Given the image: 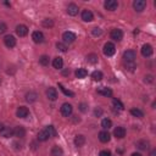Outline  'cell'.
Returning a JSON list of instances; mask_svg holds the SVG:
<instances>
[{
  "mask_svg": "<svg viewBox=\"0 0 156 156\" xmlns=\"http://www.w3.org/2000/svg\"><path fill=\"white\" fill-rule=\"evenodd\" d=\"M82 20L84 22H90L94 20V15H93V12L90 10H83L82 12Z\"/></svg>",
  "mask_w": 156,
  "mask_h": 156,
  "instance_id": "cell-12",
  "label": "cell"
},
{
  "mask_svg": "<svg viewBox=\"0 0 156 156\" xmlns=\"http://www.w3.org/2000/svg\"><path fill=\"white\" fill-rule=\"evenodd\" d=\"M62 39H64V42H65V44H71V43H73L75 40H76V34L73 33V32H65L64 34H62Z\"/></svg>",
  "mask_w": 156,
  "mask_h": 156,
  "instance_id": "cell-5",
  "label": "cell"
},
{
  "mask_svg": "<svg viewBox=\"0 0 156 156\" xmlns=\"http://www.w3.org/2000/svg\"><path fill=\"white\" fill-rule=\"evenodd\" d=\"M131 113H132L134 117H138V118L144 117V112H143L142 110H139V109H132V110H131Z\"/></svg>",
  "mask_w": 156,
  "mask_h": 156,
  "instance_id": "cell-31",
  "label": "cell"
},
{
  "mask_svg": "<svg viewBox=\"0 0 156 156\" xmlns=\"http://www.w3.org/2000/svg\"><path fill=\"white\" fill-rule=\"evenodd\" d=\"M99 156H111V152L109 150H103V151H100Z\"/></svg>",
  "mask_w": 156,
  "mask_h": 156,
  "instance_id": "cell-41",
  "label": "cell"
},
{
  "mask_svg": "<svg viewBox=\"0 0 156 156\" xmlns=\"http://www.w3.org/2000/svg\"><path fill=\"white\" fill-rule=\"evenodd\" d=\"M98 55H95V54H89L88 56H87V61L89 62V64H91V65H95V64H98Z\"/></svg>",
  "mask_w": 156,
  "mask_h": 156,
  "instance_id": "cell-28",
  "label": "cell"
},
{
  "mask_svg": "<svg viewBox=\"0 0 156 156\" xmlns=\"http://www.w3.org/2000/svg\"><path fill=\"white\" fill-rule=\"evenodd\" d=\"M84 144H85V137L82 135V134L76 135V138H75V145H76L77 148H81V146H83Z\"/></svg>",
  "mask_w": 156,
  "mask_h": 156,
  "instance_id": "cell-21",
  "label": "cell"
},
{
  "mask_svg": "<svg viewBox=\"0 0 156 156\" xmlns=\"http://www.w3.org/2000/svg\"><path fill=\"white\" fill-rule=\"evenodd\" d=\"M105 56H112L115 53H116V46L112 44V43H106L104 45V49H103Z\"/></svg>",
  "mask_w": 156,
  "mask_h": 156,
  "instance_id": "cell-3",
  "label": "cell"
},
{
  "mask_svg": "<svg viewBox=\"0 0 156 156\" xmlns=\"http://www.w3.org/2000/svg\"><path fill=\"white\" fill-rule=\"evenodd\" d=\"M67 14L70 16H76L78 14V6L76 4H70L67 6Z\"/></svg>",
  "mask_w": 156,
  "mask_h": 156,
  "instance_id": "cell-23",
  "label": "cell"
},
{
  "mask_svg": "<svg viewBox=\"0 0 156 156\" xmlns=\"http://www.w3.org/2000/svg\"><path fill=\"white\" fill-rule=\"evenodd\" d=\"M91 78H93V81L99 82V81H101L104 78V75H103L101 71H94V72L91 73Z\"/></svg>",
  "mask_w": 156,
  "mask_h": 156,
  "instance_id": "cell-27",
  "label": "cell"
},
{
  "mask_svg": "<svg viewBox=\"0 0 156 156\" xmlns=\"http://www.w3.org/2000/svg\"><path fill=\"white\" fill-rule=\"evenodd\" d=\"M2 134L4 138H10L14 135V129L10 128V127H4V129L2 131Z\"/></svg>",
  "mask_w": 156,
  "mask_h": 156,
  "instance_id": "cell-26",
  "label": "cell"
},
{
  "mask_svg": "<svg viewBox=\"0 0 156 156\" xmlns=\"http://www.w3.org/2000/svg\"><path fill=\"white\" fill-rule=\"evenodd\" d=\"M112 104H113V106H115L116 109H118V110H123V109H124L123 104H122L118 99H113V100H112Z\"/></svg>",
  "mask_w": 156,
  "mask_h": 156,
  "instance_id": "cell-34",
  "label": "cell"
},
{
  "mask_svg": "<svg viewBox=\"0 0 156 156\" xmlns=\"http://www.w3.org/2000/svg\"><path fill=\"white\" fill-rule=\"evenodd\" d=\"M4 43H5V45L8 48H14L16 45V39H15L14 36H6L4 38Z\"/></svg>",
  "mask_w": 156,
  "mask_h": 156,
  "instance_id": "cell-15",
  "label": "cell"
},
{
  "mask_svg": "<svg viewBox=\"0 0 156 156\" xmlns=\"http://www.w3.org/2000/svg\"><path fill=\"white\" fill-rule=\"evenodd\" d=\"M104 6L109 11H115L118 6V3L116 2V0H106V2L104 3Z\"/></svg>",
  "mask_w": 156,
  "mask_h": 156,
  "instance_id": "cell-7",
  "label": "cell"
},
{
  "mask_svg": "<svg viewBox=\"0 0 156 156\" xmlns=\"http://www.w3.org/2000/svg\"><path fill=\"white\" fill-rule=\"evenodd\" d=\"M37 99H38V94L36 91H29L26 94V100L28 103H34V101H37Z\"/></svg>",
  "mask_w": 156,
  "mask_h": 156,
  "instance_id": "cell-22",
  "label": "cell"
},
{
  "mask_svg": "<svg viewBox=\"0 0 156 156\" xmlns=\"http://www.w3.org/2000/svg\"><path fill=\"white\" fill-rule=\"evenodd\" d=\"M59 87H60V89H61L62 91H64V94H65V95L71 97V98H72V97H75V93H73V91H71V90H67V89H66L64 85H62L61 83H59Z\"/></svg>",
  "mask_w": 156,
  "mask_h": 156,
  "instance_id": "cell-32",
  "label": "cell"
},
{
  "mask_svg": "<svg viewBox=\"0 0 156 156\" xmlns=\"http://www.w3.org/2000/svg\"><path fill=\"white\" fill-rule=\"evenodd\" d=\"M3 129H4V124H3V123H0V132H2Z\"/></svg>",
  "mask_w": 156,
  "mask_h": 156,
  "instance_id": "cell-47",
  "label": "cell"
},
{
  "mask_svg": "<svg viewBox=\"0 0 156 156\" xmlns=\"http://www.w3.org/2000/svg\"><path fill=\"white\" fill-rule=\"evenodd\" d=\"M137 148L140 149V150H146V149H149V142L139 140V142H137Z\"/></svg>",
  "mask_w": 156,
  "mask_h": 156,
  "instance_id": "cell-30",
  "label": "cell"
},
{
  "mask_svg": "<svg viewBox=\"0 0 156 156\" xmlns=\"http://www.w3.org/2000/svg\"><path fill=\"white\" fill-rule=\"evenodd\" d=\"M101 127H103L104 129L111 128V127H112V121H111L110 118H104V119L101 121Z\"/></svg>",
  "mask_w": 156,
  "mask_h": 156,
  "instance_id": "cell-29",
  "label": "cell"
},
{
  "mask_svg": "<svg viewBox=\"0 0 156 156\" xmlns=\"http://www.w3.org/2000/svg\"><path fill=\"white\" fill-rule=\"evenodd\" d=\"M113 135L116 138H118V139H122V138L126 137V129H124L123 127H117L113 131Z\"/></svg>",
  "mask_w": 156,
  "mask_h": 156,
  "instance_id": "cell-17",
  "label": "cell"
},
{
  "mask_svg": "<svg viewBox=\"0 0 156 156\" xmlns=\"http://www.w3.org/2000/svg\"><path fill=\"white\" fill-rule=\"evenodd\" d=\"M32 39H33L34 43L40 44V43L44 42V34L42 32H39V30H36V32L32 33Z\"/></svg>",
  "mask_w": 156,
  "mask_h": 156,
  "instance_id": "cell-8",
  "label": "cell"
},
{
  "mask_svg": "<svg viewBox=\"0 0 156 156\" xmlns=\"http://www.w3.org/2000/svg\"><path fill=\"white\" fill-rule=\"evenodd\" d=\"M152 81H154L152 76H146V77H145V82H148V83H151Z\"/></svg>",
  "mask_w": 156,
  "mask_h": 156,
  "instance_id": "cell-43",
  "label": "cell"
},
{
  "mask_svg": "<svg viewBox=\"0 0 156 156\" xmlns=\"http://www.w3.org/2000/svg\"><path fill=\"white\" fill-rule=\"evenodd\" d=\"M56 48L60 51H62V53H66L67 51V45L65 43H56Z\"/></svg>",
  "mask_w": 156,
  "mask_h": 156,
  "instance_id": "cell-35",
  "label": "cell"
},
{
  "mask_svg": "<svg viewBox=\"0 0 156 156\" xmlns=\"http://www.w3.org/2000/svg\"><path fill=\"white\" fill-rule=\"evenodd\" d=\"M49 138H50V135H49V132H48L46 128L42 129V131L38 133V140H39V142H46Z\"/></svg>",
  "mask_w": 156,
  "mask_h": 156,
  "instance_id": "cell-18",
  "label": "cell"
},
{
  "mask_svg": "<svg viewBox=\"0 0 156 156\" xmlns=\"http://www.w3.org/2000/svg\"><path fill=\"white\" fill-rule=\"evenodd\" d=\"M135 57H137V53L134 50H127L123 53V60L126 61L127 64L128 62H134Z\"/></svg>",
  "mask_w": 156,
  "mask_h": 156,
  "instance_id": "cell-1",
  "label": "cell"
},
{
  "mask_svg": "<svg viewBox=\"0 0 156 156\" xmlns=\"http://www.w3.org/2000/svg\"><path fill=\"white\" fill-rule=\"evenodd\" d=\"M110 139H111V135L107 131H103L99 133V140L101 143H107V142H110Z\"/></svg>",
  "mask_w": 156,
  "mask_h": 156,
  "instance_id": "cell-20",
  "label": "cell"
},
{
  "mask_svg": "<svg viewBox=\"0 0 156 156\" xmlns=\"http://www.w3.org/2000/svg\"><path fill=\"white\" fill-rule=\"evenodd\" d=\"M53 66L56 70H61L62 67H64V60H62V57H60V56L55 57L54 61H53Z\"/></svg>",
  "mask_w": 156,
  "mask_h": 156,
  "instance_id": "cell-19",
  "label": "cell"
},
{
  "mask_svg": "<svg viewBox=\"0 0 156 156\" xmlns=\"http://www.w3.org/2000/svg\"><path fill=\"white\" fill-rule=\"evenodd\" d=\"M62 154H64V150H62L61 146H59V145L53 146V149H51V156H62Z\"/></svg>",
  "mask_w": 156,
  "mask_h": 156,
  "instance_id": "cell-24",
  "label": "cell"
},
{
  "mask_svg": "<svg viewBox=\"0 0 156 156\" xmlns=\"http://www.w3.org/2000/svg\"><path fill=\"white\" fill-rule=\"evenodd\" d=\"M126 67H127L129 71H134V68H135V64H134V62H128V64L126 65Z\"/></svg>",
  "mask_w": 156,
  "mask_h": 156,
  "instance_id": "cell-40",
  "label": "cell"
},
{
  "mask_svg": "<svg viewBox=\"0 0 156 156\" xmlns=\"http://www.w3.org/2000/svg\"><path fill=\"white\" fill-rule=\"evenodd\" d=\"M87 107H88V106H87L85 104H81V105H79V110H81L82 112H85V111H87Z\"/></svg>",
  "mask_w": 156,
  "mask_h": 156,
  "instance_id": "cell-42",
  "label": "cell"
},
{
  "mask_svg": "<svg viewBox=\"0 0 156 156\" xmlns=\"http://www.w3.org/2000/svg\"><path fill=\"white\" fill-rule=\"evenodd\" d=\"M110 37H111V39H113L115 42H121V40H122V38H123V32H122L121 29L115 28V29H112V30H111Z\"/></svg>",
  "mask_w": 156,
  "mask_h": 156,
  "instance_id": "cell-4",
  "label": "cell"
},
{
  "mask_svg": "<svg viewBox=\"0 0 156 156\" xmlns=\"http://www.w3.org/2000/svg\"><path fill=\"white\" fill-rule=\"evenodd\" d=\"M97 93L100 95H104V97H109V98L112 95V90L110 88H106V87H101V88L97 89Z\"/></svg>",
  "mask_w": 156,
  "mask_h": 156,
  "instance_id": "cell-14",
  "label": "cell"
},
{
  "mask_svg": "<svg viewBox=\"0 0 156 156\" xmlns=\"http://www.w3.org/2000/svg\"><path fill=\"white\" fill-rule=\"evenodd\" d=\"M16 33L20 37H26L28 34V27L24 26V24H18L16 27Z\"/></svg>",
  "mask_w": 156,
  "mask_h": 156,
  "instance_id": "cell-9",
  "label": "cell"
},
{
  "mask_svg": "<svg viewBox=\"0 0 156 156\" xmlns=\"http://www.w3.org/2000/svg\"><path fill=\"white\" fill-rule=\"evenodd\" d=\"M43 26H44V27H53V26H54V21H53L51 18H45V20L43 21Z\"/></svg>",
  "mask_w": 156,
  "mask_h": 156,
  "instance_id": "cell-38",
  "label": "cell"
},
{
  "mask_svg": "<svg viewBox=\"0 0 156 156\" xmlns=\"http://www.w3.org/2000/svg\"><path fill=\"white\" fill-rule=\"evenodd\" d=\"M131 156H143V155H142L140 152H133V154L131 155Z\"/></svg>",
  "mask_w": 156,
  "mask_h": 156,
  "instance_id": "cell-45",
  "label": "cell"
},
{
  "mask_svg": "<svg viewBox=\"0 0 156 156\" xmlns=\"http://www.w3.org/2000/svg\"><path fill=\"white\" fill-rule=\"evenodd\" d=\"M155 155H156V150H152L151 154H150V156H155Z\"/></svg>",
  "mask_w": 156,
  "mask_h": 156,
  "instance_id": "cell-46",
  "label": "cell"
},
{
  "mask_svg": "<svg viewBox=\"0 0 156 156\" xmlns=\"http://www.w3.org/2000/svg\"><path fill=\"white\" fill-rule=\"evenodd\" d=\"M8 30V26H6V23H4V22H0V34H4L5 32Z\"/></svg>",
  "mask_w": 156,
  "mask_h": 156,
  "instance_id": "cell-39",
  "label": "cell"
},
{
  "mask_svg": "<svg viewBox=\"0 0 156 156\" xmlns=\"http://www.w3.org/2000/svg\"><path fill=\"white\" fill-rule=\"evenodd\" d=\"M14 135L17 138H23L26 135V129L22 126H17L14 128Z\"/></svg>",
  "mask_w": 156,
  "mask_h": 156,
  "instance_id": "cell-16",
  "label": "cell"
},
{
  "mask_svg": "<svg viewBox=\"0 0 156 156\" xmlns=\"http://www.w3.org/2000/svg\"><path fill=\"white\" fill-rule=\"evenodd\" d=\"M72 111H73V107H72L71 104H68V103L62 104V106H61V113H62V116L68 117V116L72 115Z\"/></svg>",
  "mask_w": 156,
  "mask_h": 156,
  "instance_id": "cell-2",
  "label": "cell"
},
{
  "mask_svg": "<svg viewBox=\"0 0 156 156\" xmlns=\"http://www.w3.org/2000/svg\"><path fill=\"white\" fill-rule=\"evenodd\" d=\"M45 128L48 129L50 138H51V137H56V129H55V127H54V126H46Z\"/></svg>",
  "mask_w": 156,
  "mask_h": 156,
  "instance_id": "cell-36",
  "label": "cell"
},
{
  "mask_svg": "<svg viewBox=\"0 0 156 156\" xmlns=\"http://www.w3.org/2000/svg\"><path fill=\"white\" fill-rule=\"evenodd\" d=\"M94 113H95V116H100V115L103 113V110H101V109H97V110L94 111Z\"/></svg>",
  "mask_w": 156,
  "mask_h": 156,
  "instance_id": "cell-44",
  "label": "cell"
},
{
  "mask_svg": "<svg viewBox=\"0 0 156 156\" xmlns=\"http://www.w3.org/2000/svg\"><path fill=\"white\" fill-rule=\"evenodd\" d=\"M64 75L66 76V75H70V70H66V71H64Z\"/></svg>",
  "mask_w": 156,
  "mask_h": 156,
  "instance_id": "cell-48",
  "label": "cell"
},
{
  "mask_svg": "<svg viewBox=\"0 0 156 156\" xmlns=\"http://www.w3.org/2000/svg\"><path fill=\"white\" fill-rule=\"evenodd\" d=\"M16 115H17L18 118H26L29 115V111H28V109L26 106H20L17 109V111H16Z\"/></svg>",
  "mask_w": 156,
  "mask_h": 156,
  "instance_id": "cell-11",
  "label": "cell"
},
{
  "mask_svg": "<svg viewBox=\"0 0 156 156\" xmlns=\"http://www.w3.org/2000/svg\"><path fill=\"white\" fill-rule=\"evenodd\" d=\"M49 62H50L49 56H46V55L40 56V59H39V64H40L42 66H48V65H49Z\"/></svg>",
  "mask_w": 156,
  "mask_h": 156,
  "instance_id": "cell-33",
  "label": "cell"
},
{
  "mask_svg": "<svg viewBox=\"0 0 156 156\" xmlns=\"http://www.w3.org/2000/svg\"><path fill=\"white\" fill-rule=\"evenodd\" d=\"M76 77L77 78H79V79H83V78H85L87 76H88V71L85 70V68H78L77 71H76Z\"/></svg>",
  "mask_w": 156,
  "mask_h": 156,
  "instance_id": "cell-25",
  "label": "cell"
},
{
  "mask_svg": "<svg viewBox=\"0 0 156 156\" xmlns=\"http://www.w3.org/2000/svg\"><path fill=\"white\" fill-rule=\"evenodd\" d=\"M46 97H48L49 100L55 101V100L57 99V91H56V89H55V88H49V89L46 90Z\"/></svg>",
  "mask_w": 156,
  "mask_h": 156,
  "instance_id": "cell-13",
  "label": "cell"
},
{
  "mask_svg": "<svg viewBox=\"0 0 156 156\" xmlns=\"http://www.w3.org/2000/svg\"><path fill=\"white\" fill-rule=\"evenodd\" d=\"M133 8L137 12H142L146 8V2L145 0H135V2L133 3Z\"/></svg>",
  "mask_w": 156,
  "mask_h": 156,
  "instance_id": "cell-6",
  "label": "cell"
},
{
  "mask_svg": "<svg viewBox=\"0 0 156 156\" xmlns=\"http://www.w3.org/2000/svg\"><path fill=\"white\" fill-rule=\"evenodd\" d=\"M152 46L150 45V44H144L143 46H142V55L144 56V57H149V56H151L152 55Z\"/></svg>",
  "mask_w": 156,
  "mask_h": 156,
  "instance_id": "cell-10",
  "label": "cell"
},
{
  "mask_svg": "<svg viewBox=\"0 0 156 156\" xmlns=\"http://www.w3.org/2000/svg\"><path fill=\"white\" fill-rule=\"evenodd\" d=\"M101 33H103V30H101L99 27L93 28V30H91V34H93V36H95V37H99V36H101Z\"/></svg>",
  "mask_w": 156,
  "mask_h": 156,
  "instance_id": "cell-37",
  "label": "cell"
}]
</instances>
